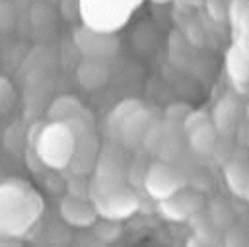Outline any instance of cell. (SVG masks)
Instances as JSON below:
<instances>
[{"label":"cell","instance_id":"cell-1","mask_svg":"<svg viewBox=\"0 0 249 247\" xmlns=\"http://www.w3.org/2000/svg\"><path fill=\"white\" fill-rule=\"evenodd\" d=\"M152 117L148 109L134 99L123 101L119 107L113 109V113L107 117V132L123 144V146H132L142 142L146 128L150 126Z\"/></svg>","mask_w":249,"mask_h":247},{"label":"cell","instance_id":"cell-2","mask_svg":"<svg viewBox=\"0 0 249 247\" xmlns=\"http://www.w3.org/2000/svg\"><path fill=\"white\" fill-rule=\"evenodd\" d=\"M74 132L66 123L54 121L41 130L37 138V154L43 163L51 167H66L74 154Z\"/></svg>","mask_w":249,"mask_h":247},{"label":"cell","instance_id":"cell-3","mask_svg":"<svg viewBox=\"0 0 249 247\" xmlns=\"http://www.w3.org/2000/svg\"><path fill=\"white\" fill-rule=\"evenodd\" d=\"M88 198L91 200L99 216L109 218V220H119V222L130 216L138 206L134 193L128 191L124 183H119V185H93L91 183Z\"/></svg>","mask_w":249,"mask_h":247},{"label":"cell","instance_id":"cell-4","mask_svg":"<svg viewBox=\"0 0 249 247\" xmlns=\"http://www.w3.org/2000/svg\"><path fill=\"white\" fill-rule=\"evenodd\" d=\"M144 189L156 200H165L187 185L181 171L171 167L167 161H154L144 173Z\"/></svg>","mask_w":249,"mask_h":247},{"label":"cell","instance_id":"cell-5","mask_svg":"<svg viewBox=\"0 0 249 247\" xmlns=\"http://www.w3.org/2000/svg\"><path fill=\"white\" fill-rule=\"evenodd\" d=\"M181 126L185 132V140L196 154L208 156L216 148L218 130L212 124L210 115H206L204 111H189L187 117L183 119Z\"/></svg>","mask_w":249,"mask_h":247},{"label":"cell","instance_id":"cell-6","mask_svg":"<svg viewBox=\"0 0 249 247\" xmlns=\"http://www.w3.org/2000/svg\"><path fill=\"white\" fill-rule=\"evenodd\" d=\"M202 208H204V196L198 191H193L187 187L179 189L169 198L160 200V212L163 214V218L171 222L189 220L193 214L200 212Z\"/></svg>","mask_w":249,"mask_h":247},{"label":"cell","instance_id":"cell-7","mask_svg":"<svg viewBox=\"0 0 249 247\" xmlns=\"http://www.w3.org/2000/svg\"><path fill=\"white\" fill-rule=\"evenodd\" d=\"M60 216H62L64 222L70 224V226H76V228H89V226L95 224L97 212H95V208H93V204H91L89 198L70 193V194L64 196L62 202H60Z\"/></svg>","mask_w":249,"mask_h":247},{"label":"cell","instance_id":"cell-8","mask_svg":"<svg viewBox=\"0 0 249 247\" xmlns=\"http://www.w3.org/2000/svg\"><path fill=\"white\" fill-rule=\"evenodd\" d=\"M239 103L231 97V95H226L222 97L216 105H214V111L210 115V121L214 124V128L218 130V134L222 136H230L233 134V130L237 128V121H239Z\"/></svg>","mask_w":249,"mask_h":247},{"label":"cell","instance_id":"cell-9","mask_svg":"<svg viewBox=\"0 0 249 247\" xmlns=\"http://www.w3.org/2000/svg\"><path fill=\"white\" fill-rule=\"evenodd\" d=\"M76 45L82 47L86 56H93V58H105L117 51V39L115 37L95 33V31L76 33Z\"/></svg>","mask_w":249,"mask_h":247},{"label":"cell","instance_id":"cell-10","mask_svg":"<svg viewBox=\"0 0 249 247\" xmlns=\"http://www.w3.org/2000/svg\"><path fill=\"white\" fill-rule=\"evenodd\" d=\"M107 66L103 64L101 58H93V56H88L76 70V78L78 82L86 88V89H95L99 86H103L107 82Z\"/></svg>","mask_w":249,"mask_h":247},{"label":"cell","instance_id":"cell-11","mask_svg":"<svg viewBox=\"0 0 249 247\" xmlns=\"http://www.w3.org/2000/svg\"><path fill=\"white\" fill-rule=\"evenodd\" d=\"M224 179L228 189L235 194L243 198L245 187L249 183V163L245 159H231L226 167H224Z\"/></svg>","mask_w":249,"mask_h":247},{"label":"cell","instance_id":"cell-12","mask_svg":"<svg viewBox=\"0 0 249 247\" xmlns=\"http://www.w3.org/2000/svg\"><path fill=\"white\" fill-rule=\"evenodd\" d=\"M228 74L239 89L249 82V56L239 47H231L228 53Z\"/></svg>","mask_w":249,"mask_h":247},{"label":"cell","instance_id":"cell-13","mask_svg":"<svg viewBox=\"0 0 249 247\" xmlns=\"http://www.w3.org/2000/svg\"><path fill=\"white\" fill-rule=\"evenodd\" d=\"M86 109L82 107V103L76 99V97H70V95H64V97H58L53 105H51V119L53 121H60V123H66L70 119H76L84 113Z\"/></svg>","mask_w":249,"mask_h":247},{"label":"cell","instance_id":"cell-14","mask_svg":"<svg viewBox=\"0 0 249 247\" xmlns=\"http://www.w3.org/2000/svg\"><path fill=\"white\" fill-rule=\"evenodd\" d=\"M208 218H210V220H212V224H214V226L220 229L222 226H228V224H231V220H233V214H231V210L228 208V204L220 200V202H214V204H212Z\"/></svg>","mask_w":249,"mask_h":247},{"label":"cell","instance_id":"cell-15","mask_svg":"<svg viewBox=\"0 0 249 247\" xmlns=\"http://www.w3.org/2000/svg\"><path fill=\"white\" fill-rule=\"evenodd\" d=\"M121 233V226H119V220H109V218H103L101 224H97L95 228V235L103 241H113L117 239Z\"/></svg>","mask_w":249,"mask_h":247},{"label":"cell","instance_id":"cell-16","mask_svg":"<svg viewBox=\"0 0 249 247\" xmlns=\"http://www.w3.org/2000/svg\"><path fill=\"white\" fill-rule=\"evenodd\" d=\"M14 101V89L6 78L0 76V111H6Z\"/></svg>","mask_w":249,"mask_h":247},{"label":"cell","instance_id":"cell-17","mask_svg":"<svg viewBox=\"0 0 249 247\" xmlns=\"http://www.w3.org/2000/svg\"><path fill=\"white\" fill-rule=\"evenodd\" d=\"M14 18H16V12L14 8L6 2V0H0V27L6 29L14 23Z\"/></svg>","mask_w":249,"mask_h":247},{"label":"cell","instance_id":"cell-18","mask_svg":"<svg viewBox=\"0 0 249 247\" xmlns=\"http://www.w3.org/2000/svg\"><path fill=\"white\" fill-rule=\"evenodd\" d=\"M189 111H191V109H189L187 105L177 103V105H171V107L165 111V119H167V121H173V123H183V119L187 117Z\"/></svg>","mask_w":249,"mask_h":247},{"label":"cell","instance_id":"cell-19","mask_svg":"<svg viewBox=\"0 0 249 247\" xmlns=\"http://www.w3.org/2000/svg\"><path fill=\"white\" fill-rule=\"evenodd\" d=\"M187 37H189V41L193 43V45H200L202 41H204V31H202V27L198 25V21H191L189 23V27H187Z\"/></svg>","mask_w":249,"mask_h":247},{"label":"cell","instance_id":"cell-20","mask_svg":"<svg viewBox=\"0 0 249 247\" xmlns=\"http://www.w3.org/2000/svg\"><path fill=\"white\" fill-rule=\"evenodd\" d=\"M177 4H181V6H200V4H204V0H175Z\"/></svg>","mask_w":249,"mask_h":247},{"label":"cell","instance_id":"cell-21","mask_svg":"<svg viewBox=\"0 0 249 247\" xmlns=\"http://www.w3.org/2000/svg\"><path fill=\"white\" fill-rule=\"evenodd\" d=\"M243 198L249 202V183H247V187H245V193H243Z\"/></svg>","mask_w":249,"mask_h":247},{"label":"cell","instance_id":"cell-22","mask_svg":"<svg viewBox=\"0 0 249 247\" xmlns=\"http://www.w3.org/2000/svg\"><path fill=\"white\" fill-rule=\"evenodd\" d=\"M158 2H165V0H158Z\"/></svg>","mask_w":249,"mask_h":247}]
</instances>
